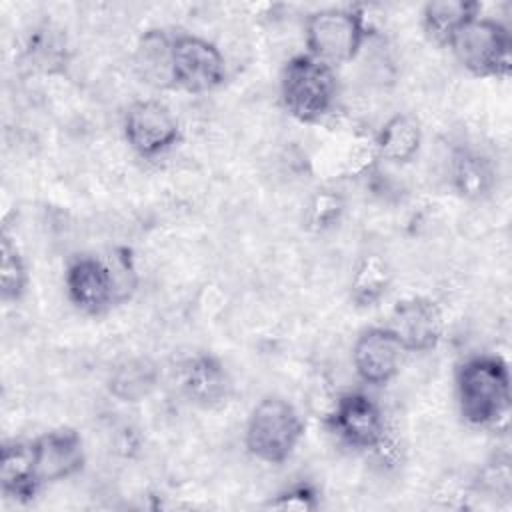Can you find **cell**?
Masks as SVG:
<instances>
[{
  "label": "cell",
  "instance_id": "7",
  "mask_svg": "<svg viewBox=\"0 0 512 512\" xmlns=\"http://www.w3.org/2000/svg\"><path fill=\"white\" fill-rule=\"evenodd\" d=\"M172 70L174 84L194 94L210 92L226 78L224 56L220 50L212 42L190 34L174 38Z\"/></svg>",
  "mask_w": 512,
  "mask_h": 512
},
{
  "label": "cell",
  "instance_id": "22",
  "mask_svg": "<svg viewBox=\"0 0 512 512\" xmlns=\"http://www.w3.org/2000/svg\"><path fill=\"white\" fill-rule=\"evenodd\" d=\"M344 212V198L334 190H318L304 214L306 228L314 232H322L332 228Z\"/></svg>",
  "mask_w": 512,
  "mask_h": 512
},
{
  "label": "cell",
  "instance_id": "5",
  "mask_svg": "<svg viewBox=\"0 0 512 512\" xmlns=\"http://www.w3.org/2000/svg\"><path fill=\"white\" fill-rule=\"evenodd\" d=\"M448 48L474 76L506 78L512 68V38L506 26L492 18L476 16L462 26Z\"/></svg>",
  "mask_w": 512,
  "mask_h": 512
},
{
  "label": "cell",
  "instance_id": "20",
  "mask_svg": "<svg viewBox=\"0 0 512 512\" xmlns=\"http://www.w3.org/2000/svg\"><path fill=\"white\" fill-rule=\"evenodd\" d=\"M390 282L392 272L386 260L378 254H366L360 258L352 274L350 296L356 306H372L386 294Z\"/></svg>",
  "mask_w": 512,
  "mask_h": 512
},
{
  "label": "cell",
  "instance_id": "14",
  "mask_svg": "<svg viewBox=\"0 0 512 512\" xmlns=\"http://www.w3.org/2000/svg\"><path fill=\"white\" fill-rule=\"evenodd\" d=\"M2 492L18 502H28L40 490L34 474V454L30 442H6L0 456Z\"/></svg>",
  "mask_w": 512,
  "mask_h": 512
},
{
  "label": "cell",
  "instance_id": "8",
  "mask_svg": "<svg viewBox=\"0 0 512 512\" xmlns=\"http://www.w3.org/2000/svg\"><path fill=\"white\" fill-rule=\"evenodd\" d=\"M330 426L352 448L370 450L384 442L382 410L362 392H346L336 400L330 412Z\"/></svg>",
  "mask_w": 512,
  "mask_h": 512
},
{
  "label": "cell",
  "instance_id": "15",
  "mask_svg": "<svg viewBox=\"0 0 512 512\" xmlns=\"http://www.w3.org/2000/svg\"><path fill=\"white\" fill-rule=\"evenodd\" d=\"M172 38L164 30H146L134 52V66L142 82L154 88H170L174 84L172 70Z\"/></svg>",
  "mask_w": 512,
  "mask_h": 512
},
{
  "label": "cell",
  "instance_id": "3",
  "mask_svg": "<svg viewBox=\"0 0 512 512\" xmlns=\"http://www.w3.org/2000/svg\"><path fill=\"white\" fill-rule=\"evenodd\" d=\"M308 54L328 66L352 62L368 38L366 16L360 8H324L306 18Z\"/></svg>",
  "mask_w": 512,
  "mask_h": 512
},
{
  "label": "cell",
  "instance_id": "11",
  "mask_svg": "<svg viewBox=\"0 0 512 512\" xmlns=\"http://www.w3.org/2000/svg\"><path fill=\"white\" fill-rule=\"evenodd\" d=\"M34 454V474L40 488L44 484L60 482L84 466V446L82 438L72 428H58L44 432L32 440Z\"/></svg>",
  "mask_w": 512,
  "mask_h": 512
},
{
  "label": "cell",
  "instance_id": "13",
  "mask_svg": "<svg viewBox=\"0 0 512 512\" xmlns=\"http://www.w3.org/2000/svg\"><path fill=\"white\" fill-rule=\"evenodd\" d=\"M180 386L190 402L212 408L228 398L232 382L224 364L218 358L202 354L186 364V368L182 370Z\"/></svg>",
  "mask_w": 512,
  "mask_h": 512
},
{
  "label": "cell",
  "instance_id": "10",
  "mask_svg": "<svg viewBox=\"0 0 512 512\" xmlns=\"http://www.w3.org/2000/svg\"><path fill=\"white\" fill-rule=\"evenodd\" d=\"M66 290L74 306L86 314H102L120 302L112 266L92 256H80L68 266Z\"/></svg>",
  "mask_w": 512,
  "mask_h": 512
},
{
  "label": "cell",
  "instance_id": "21",
  "mask_svg": "<svg viewBox=\"0 0 512 512\" xmlns=\"http://www.w3.org/2000/svg\"><path fill=\"white\" fill-rule=\"evenodd\" d=\"M0 254H2V264H0L2 300H20L26 290V284H28V272H26V264H24V258L20 256L18 246L8 236V232L2 234Z\"/></svg>",
  "mask_w": 512,
  "mask_h": 512
},
{
  "label": "cell",
  "instance_id": "17",
  "mask_svg": "<svg viewBox=\"0 0 512 512\" xmlns=\"http://www.w3.org/2000/svg\"><path fill=\"white\" fill-rule=\"evenodd\" d=\"M480 4L474 0H434L422 10L426 34L438 44H446L470 20L480 16Z\"/></svg>",
  "mask_w": 512,
  "mask_h": 512
},
{
  "label": "cell",
  "instance_id": "2",
  "mask_svg": "<svg viewBox=\"0 0 512 512\" xmlns=\"http://www.w3.org/2000/svg\"><path fill=\"white\" fill-rule=\"evenodd\" d=\"M282 104L300 122L314 124L330 114L338 94L334 68L318 58L298 54L288 60L280 80Z\"/></svg>",
  "mask_w": 512,
  "mask_h": 512
},
{
  "label": "cell",
  "instance_id": "1",
  "mask_svg": "<svg viewBox=\"0 0 512 512\" xmlns=\"http://www.w3.org/2000/svg\"><path fill=\"white\" fill-rule=\"evenodd\" d=\"M456 392L462 418L472 426H488L510 408V374L500 356L468 358L456 374Z\"/></svg>",
  "mask_w": 512,
  "mask_h": 512
},
{
  "label": "cell",
  "instance_id": "19",
  "mask_svg": "<svg viewBox=\"0 0 512 512\" xmlns=\"http://www.w3.org/2000/svg\"><path fill=\"white\" fill-rule=\"evenodd\" d=\"M156 382L158 370L148 358H130L114 368L108 388L122 402H138L154 390Z\"/></svg>",
  "mask_w": 512,
  "mask_h": 512
},
{
  "label": "cell",
  "instance_id": "23",
  "mask_svg": "<svg viewBox=\"0 0 512 512\" xmlns=\"http://www.w3.org/2000/svg\"><path fill=\"white\" fill-rule=\"evenodd\" d=\"M266 508L308 512V510H316L318 508V496H316V492L308 484H300V486H292V488L276 494L266 504Z\"/></svg>",
  "mask_w": 512,
  "mask_h": 512
},
{
  "label": "cell",
  "instance_id": "18",
  "mask_svg": "<svg viewBox=\"0 0 512 512\" xmlns=\"http://www.w3.org/2000/svg\"><path fill=\"white\" fill-rule=\"evenodd\" d=\"M496 180L492 162L474 150H460L452 162V182L454 188L466 198L486 196Z\"/></svg>",
  "mask_w": 512,
  "mask_h": 512
},
{
  "label": "cell",
  "instance_id": "24",
  "mask_svg": "<svg viewBox=\"0 0 512 512\" xmlns=\"http://www.w3.org/2000/svg\"><path fill=\"white\" fill-rule=\"evenodd\" d=\"M380 160L378 158V152H376V142L374 140H368V138H360L358 142L352 144V150H350V172L354 174H364L368 172L374 162Z\"/></svg>",
  "mask_w": 512,
  "mask_h": 512
},
{
  "label": "cell",
  "instance_id": "12",
  "mask_svg": "<svg viewBox=\"0 0 512 512\" xmlns=\"http://www.w3.org/2000/svg\"><path fill=\"white\" fill-rule=\"evenodd\" d=\"M404 348L388 326H372L364 330L352 348V364L358 378L366 384L390 382L402 364Z\"/></svg>",
  "mask_w": 512,
  "mask_h": 512
},
{
  "label": "cell",
  "instance_id": "16",
  "mask_svg": "<svg viewBox=\"0 0 512 512\" xmlns=\"http://www.w3.org/2000/svg\"><path fill=\"white\" fill-rule=\"evenodd\" d=\"M380 160L404 164L410 162L422 144L420 122L412 114H394L374 138Z\"/></svg>",
  "mask_w": 512,
  "mask_h": 512
},
{
  "label": "cell",
  "instance_id": "4",
  "mask_svg": "<svg viewBox=\"0 0 512 512\" xmlns=\"http://www.w3.org/2000/svg\"><path fill=\"white\" fill-rule=\"evenodd\" d=\"M302 434L304 422L298 410L280 396H266L250 412L246 448L266 464H282L292 456Z\"/></svg>",
  "mask_w": 512,
  "mask_h": 512
},
{
  "label": "cell",
  "instance_id": "9",
  "mask_svg": "<svg viewBox=\"0 0 512 512\" xmlns=\"http://www.w3.org/2000/svg\"><path fill=\"white\" fill-rule=\"evenodd\" d=\"M404 352H428L438 346L444 332L440 306L422 296L400 300L386 324Z\"/></svg>",
  "mask_w": 512,
  "mask_h": 512
},
{
  "label": "cell",
  "instance_id": "6",
  "mask_svg": "<svg viewBox=\"0 0 512 512\" xmlns=\"http://www.w3.org/2000/svg\"><path fill=\"white\" fill-rule=\"evenodd\" d=\"M124 136L136 154L154 158L176 146L182 130L178 118L164 102L138 100L126 112Z\"/></svg>",
  "mask_w": 512,
  "mask_h": 512
}]
</instances>
